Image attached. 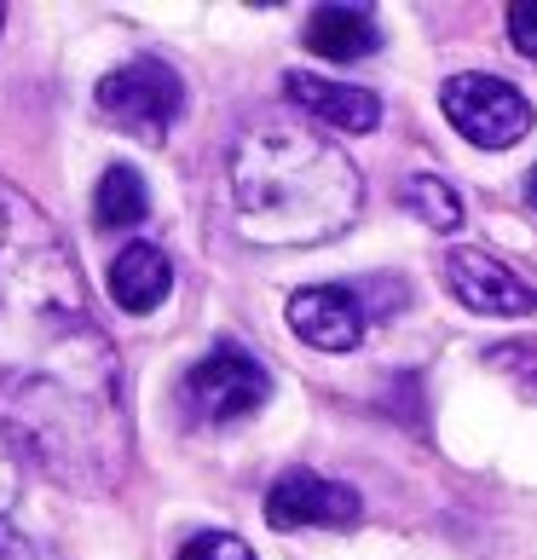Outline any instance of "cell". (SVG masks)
Listing matches in <instances>:
<instances>
[{"label": "cell", "instance_id": "4", "mask_svg": "<svg viewBox=\"0 0 537 560\" xmlns=\"http://www.w3.org/2000/svg\"><path fill=\"white\" fill-rule=\"evenodd\" d=\"M266 399H272V376H266V364L249 359L243 347H214L209 359H197L179 382L185 417L202 422V428H232L243 417H255Z\"/></svg>", "mask_w": 537, "mask_h": 560}, {"label": "cell", "instance_id": "6", "mask_svg": "<svg viewBox=\"0 0 537 560\" xmlns=\"http://www.w3.org/2000/svg\"><path fill=\"white\" fill-rule=\"evenodd\" d=\"M445 289L480 318H532L537 313V266H521L498 248H451Z\"/></svg>", "mask_w": 537, "mask_h": 560}, {"label": "cell", "instance_id": "17", "mask_svg": "<svg viewBox=\"0 0 537 560\" xmlns=\"http://www.w3.org/2000/svg\"><path fill=\"white\" fill-rule=\"evenodd\" d=\"M498 364H509L514 376L526 382V393L537 399V359H526V347H498Z\"/></svg>", "mask_w": 537, "mask_h": 560}, {"label": "cell", "instance_id": "2", "mask_svg": "<svg viewBox=\"0 0 537 560\" xmlns=\"http://www.w3.org/2000/svg\"><path fill=\"white\" fill-rule=\"evenodd\" d=\"M237 232L260 248H306L353 225L364 179L341 144L306 121H255L232 144Z\"/></svg>", "mask_w": 537, "mask_h": 560}, {"label": "cell", "instance_id": "19", "mask_svg": "<svg viewBox=\"0 0 537 560\" xmlns=\"http://www.w3.org/2000/svg\"><path fill=\"white\" fill-rule=\"evenodd\" d=\"M0 30H7V12H0Z\"/></svg>", "mask_w": 537, "mask_h": 560}, {"label": "cell", "instance_id": "16", "mask_svg": "<svg viewBox=\"0 0 537 560\" xmlns=\"http://www.w3.org/2000/svg\"><path fill=\"white\" fill-rule=\"evenodd\" d=\"M0 560H47V549L35 544V537H24L7 514H0Z\"/></svg>", "mask_w": 537, "mask_h": 560}, {"label": "cell", "instance_id": "3", "mask_svg": "<svg viewBox=\"0 0 537 560\" xmlns=\"http://www.w3.org/2000/svg\"><path fill=\"white\" fill-rule=\"evenodd\" d=\"M93 105L116 133H128L139 144H162L174 133V121L185 116V81L162 58H128V65H116L98 81Z\"/></svg>", "mask_w": 537, "mask_h": 560}, {"label": "cell", "instance_id": "14", "mask_svg": "<svg viewBox=\"0 0 537 560\" xmlns=\"http://www.w3.org/2000/svg\"><path fill=\"white\" fill-rule=\"evenodd\" d=\"M179 560H255V549L237 532H197V537H185Z\"/></svg>", "mask_w": 537, "mask_h": 560}, {"label": "cell", "instance_id": "9", "mask_svg": "<svg viewBox=\"0 0 537 560\" xmlns=\"http://www.w3.org/2000/svg\"><path fill=\"white\" fill-rule=\"evenodd\" d=\"M283 93L295 98V105L324 121V128H336V133H370L382 121V98L370 93V88H353V81H329V75H289L283 81Z\"/></svg>", "mask_w": 537, "mask_h": 560}, {"label": "cell", "instance_id": "5", "mask_svg": "<svg viewBox=\"0 0 537 560\" xmlns=\"http://www.w3.org/2000/svg\"><path fill=\"white\" fill-rule=\"evenodd\" d=\"M440 105L451 116L468 144L480 151H509L532 133V98L521 88H509L503 75H480V70H463L440 88Z\"/></svg>", "mask_w": 537, "mask_h": 560}, {"label": "cell", "instance_id": "8", "mask_svg": "<svg viewBox=\"0 0 537 560\" xmlns=\"http://www.w3.org/2000/svg\"><path fill=\"white\" fill-rule=\"evenodd\" d=\"M364 318L370 313L359 289H341V283H313L289 295V329L318 352H353L364 341Z\"/></svg>", "mask_w": 537, "mask_h": 560}, {"label": "cell", "instance_id": "12", "mask_svg": "<svg viewBox=\"0 0 537 560\" xmlns=\"http://www.w3.org/2000/svg\"><path fill=\"white\" fill-rule=\"evenodd\" d=\"M93 214L98 225H110V232H121V225H139L144 214H151V191H144V179L133 168H105V179H98L93 191Z\"/></svg>", "mask_w": 537, "mask_h": 560}, {"label": "cell", "instance_id": "1", "mask_svg": "<svg viewBox=\"0 0 537 560\" xmlns=\"http://www.w3.org/2000/svg\"><path fill=\"white\" fill-rule=\"evenodd\" d=\"M0 445L75 497L116 491L133 456L121 359L65 232L0 179Z\"/></svg>", "mask_w": 537, "mask_h": 560}, {"label": "cell", "instance_id": "18", "mask_svg": "<svg viewBox=\"0 0 537 560\" xmlns=\"http://www.w3.org/2000/svg\"><path fill=\"white\" fill-rule=\"evenodd\" d=\"M526 202H532V209H537V168L526 174Z\"/></svg>", "mask_w": 537, "mask_h": 560}, {"label": "cell", "instance_id": "13", "mask_svg": "<svg viewBox=\"0 0 537 560\" xmlns=\"http://www.w3.org/2000/svg\"><path fill=\"white\" fill-rule=\"evenodd\" d=\"M405 209L428 225H440V232H457L463 225V197L451 191L440 174H410L405 179Z\"/></svg>", "mask_w": 537, "mask_h": 560}, {"label": "cell", "instance_id": "11", "mask_svg": "<svg viewBox=\"0 0 537 560\" xmlns=\"http://www.w3.org/2000/svg\"><path fill=\"white\" fill-rule=\"evenodd\" d=\"M301 40H306V52L329 58V65H353V58H370L382 47V30L364 7H318L306 18Z\"/></svg>", "mask_w": 537, "mask_h": 560}, {"label": "cell", "instance_id": "15", "mask_svg": "<svg viewBox=\"0 0 537 560\" xmlns=\"http://www.w3.org/2000/svg\"><path fill=\"white\" fill-rule=\"evenodd\" d=\"M509 40H514V52L537 58V0H514L509 7Z\"/></svg>", "mask_w": 537, "mask_h": 560}, {"label": "cell", "instance_id": "10", "mask_svg": "<svg viewBox=\"0 0 537 560\" xmlns=\"http://www.w3.org/2000/svg\"><path fill=\"white\" fill-rule=\"evenodd\" d=\"M168 289H174V266L156 243H128L110 260V301L121 313H133V318L156 313V306L168 301Z\"/></svg>", "mask_w": 537, "mask_h": 560}, {"label": "cell", "instance_id": "7", "mask_svg": "<svg viewBox=\"0 0 537 560\" xmlns=\"http://www.w3.org/2000/svg\"><path fill=\"white\" fill-rule=\"evenodd\" d=\"M359 514H364L359 491L341 486V480H324L313 468H289L272 480V491H266V521L278 532H301V526L347 532V526H359Z\"/></svg>", "mask_w": 537, "mask_h": 560}]
</instances>
